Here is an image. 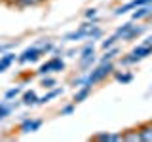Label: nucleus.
<instances>
[{
	"label": "nucleus",
	"instance_id": "obj_1",
	"mask_svg": "<svg viewBox=\"0 0 152 142\" xmlns=\"http://www.w3.org/2000/svg\"><path fill=\"white\" fill-rule=\"evenodd\" d=\"M112 70H114L112 61L101 63V64L97 66V68H93L91 72H89V74L84 78V83H88V85H95L97 82H103V80L107 78V76H110V74H112Z\"/></svg>",
	"mask_w": 152,
	"mask_h": 142
},
{
	"label": "nucleus",
	"instance_id": "obj_2",
	"mask_svg": "<svg viewBox=\"0 0 152 142\" xmlns=\"http://www.w3.org/2000/svg\"><path fill=\"white\" fill-rule=\"evenodd\" d=\"M152 55V46H139L135 47V49H131V53L127 57H124L122 59V64H133V63H139V61H142L145 57Z\"/></svg>",
	"mask_w": 152,
	"mask_h": 142
},
{
	"label": "nucleus",
	"instance_id": "obj_3",
	"mask_svg": "<svg viewBox=\"0 0 152 142\" xmlns=\"http://www.w3.org/2000/svg\"><path fill=\"white\" fill-rule=\"evenodd\" d=\"M63 68H65L63 59H61L59 55H55L53 59H50L48 63H44L40 68H38V74H40V76H46V74H50V72H61Z\"/></svg>",
	"mask_w": 152,
	"mask_h": 142
},
{
	"label": "nucleus",
	"instance_id": "obj_4",
	"mask_svg": "<svg viewBox=\"0 0 152 142\" xmlns=\"http://www.w3.org/2000/svg\"><path fill=\"white\" fill-rule=\"evenodd\" d=\"M42 55H44V53H42L40 46H31V47H27V49L17 57V61H19V63H34V61H38Z\"/></svg>",
	"mask_w": 152,
	"mask_h": 142
},
{
	"label": "nucleus",
	"instance_id": "obj_5",
	"mask_svg": "<svg viewBox=\"0 0 152 142\" xmlns=\"http://www.w3.org/2000/svg\"><path fill=\"white\" fill-rule=\"evenodd\" d=\"M95 27V23H84L82 27L78 28V30H74V32H69V34L65 36V40H69V42H78V40H82V38H88V32H89V28Z\"/></svg>",
	"mask_w": 152,
	"mask_h": 142
},
{
	"label": "nucleus",
	"instance_id": "obj_6",
	"mask_svg": "<svg viewBox=\"0 0 152 142\" xmlns=\"http://www.w3.org/2000/svg\"><path fill=\"white\" fill-rule=\"evenodd\" d=\"M42 127V120H32V117H27L23 120V123L19 125V131L21 133H34Z\"/></svg>",
	"mask_w": 152,
	"mask_h": 142
},
{
	"label": "nucleus",
	"instance_id": "obj_7",
	"mask_svg": "<svg viewBox=\"0 0 152 142\" xmlns=\"http://www.w3.org/2000/svg\"><path fill=\"white\" fill-rule=\"evenodd\" d=\"M146 4H152V0H131V2H127V4H124V6H120L114 13H116V15H124V13H127L129 9L139 8V6H146Z\"/></svg>",
	"mask_w": 152,
	"mask_h": 142
},
{
	"label": "nucleus",
	"instance_id": "obj_8",
	"mask_svg": "<svg viewBox=\"0 0 152 142\" xmlns=\"http://www.w3.org/2000/svg\"><path fill=\"white\" fill-rule=\"evenodd\" d=\"M91 140L97 142H112V140H122V133H97L91 136Z\"/></svg>",
	"mask_w": 152,
	"mask_h": 142
},
{
	"label": "nucleus",
	"instance_id": "obj_9",
	"mask_svg": "<svg viewBox=\"0 0 152 142\" xmlns=\"http://www.w3.org/2000/svg\"><path fill=\"white\" fill-rule=\"evenodd\" d=\"M91 87L93 85H88V83H84V85H80V89L74 93V104H78V102H82V101H86V99L91 95Z\"/></svg>",
	"mask_w": 152,
	"mask_h": 142
},
{
	"label": "nucleus",
	"instance_id": "obj_10",
	"mask_svg": "<svg viewBox=\"0 0 152 142\" xmlns=\"http://www.w3.org/2000/svg\"><path fill=\"white\" fill-rule=\"evenodd\" d=\"M139 131V140L142 142H152V123H145V125L137 127Z\"/></svg>",
	"mask_w": 152,
	"mask_h": 142
},
{
	"label": "nucleus",
	"instance_id": "obj_11",
	"mask_svg": "<svg viewBox=\"0 0 152 142\" xmlns=\"http://www.w3.org/2000/svg\"><path fill=\"white\" fill-rule=\"evenodd\" d=\"M13 61H15V53H10V51H6V53L0 57V74H2L4 70H8Z\"/></svg>",
	"mask_w": 152,
	"mask_h": 142
},
{
	"label": "nucleus",
	"instance_id": "obj_12",
	"mask_svg": "<svg viewBox=\"0 0 152 142\" xmlns=\"http://www.w3.org/2000/svg\"><path fill=\"white\" fill-rule=\"evenodd\" d=\"M152 15V4H146V6H139L137 12H133V21H137V19H145Z\"/></svg>",
	"mask_w": 152,
	"mask_h": 142
},
{
	"label": "nucleus",
	"instance_id": "obj_13",
	"mask_svg": "<svg viewBox=\"0 0 152 142\" xmlns=\"http://www.w3.org/2000/svg\"><path fill=\"white\" fill-rule=\"evenodd\" d=\"M61 93H63V89H61V87H55V89H51L50 93H46L44 97H38V101H36V104H46V102H50L51 99L59 97Z\"/></svg>",
	"mask_w": 152,
	"mask_h": 142
},
{
	"label": "nucleus",
	"instance_id": "obj_14",
	"mask_svg": "<svg viewBox=\"0 0 152 142\" xmlns=\"http://www.w3.org/2000/svg\"><path fill=\"white\" fill-rule=\"evenodd\" d=\"M142 32H145V27H137V25H133L129 30L124 34V40H133V38H137V36H141Z\"/></svg>",
	"mask_w": 152,
	"mask_h": 142
},
{
	"label": "nucleus",
	"instance_id": "obj_15",
	"mask_svg": "<svg viewBox=\"0 0 152 142\" xmlns=\"http://www.w3.org/2000/svg\"><path fill=\"white\" fill-rule=\"evenodd\" d=\"M38 101V95L34 91H25L23 93V99H21V102L25 104V106H31V104H36Z\"/></svg>",
	"mask_w": 152,
	"mask_h": 142
},
{
	"label": "nucleus",
	"instance_id": "obj_16",
	"mask_svg": "<svg viewBox=\"0 0 152 142\" xmlns=\"http://www.w3.org/2000/svg\"><path fill=\"white\" fill-rule=\"evenodd\" d=\"M122 140H127V142H137L139 140V131L137 129H127L122 133Z\"/></svg>",
	"mask_w": 152,
	"mask_h": 142
},
{
	"label": "nucleus",
	"instance_id": "obj_17",
	"mask_svg": "<svg viewBox=\"0 0 152 142\" xmlns=\"http://www.w3.org/2000/svg\"><path fill=\"white\" fill-rule=\"evenodd\" d=\"M95 63V53H89V55H86V57H80V68L86 70V68H89Z\"/></svg>",
	"mask_w": 152,
	"mask_h": 142
},
{
	"label": "nucleus",
	"instance_id": "obj_18",
	"mask_svg": "<svg viewBox=\"0 0 152 142\" xmlns=\"http://www.w3.org/2000/svg\"><path fill=\"white\" fill-rule=\"evenodd\" d=\"M120 53V49L118 47H108V49H104V55L101 57V63H107V61H112L114 57Z\"/></svg>",
	"mask_w": 152,
	"mask_h": 142
},
{
	"label": "nucleus",
	"instance_id": "obj_19",
	"mask_svg": "<svg viewBox=\"0 0 152 142\" xmlns=\"http://www.w3.org/2000/svg\"><path fill=\"white\" fill-rule=\"evenodd\" d=\"M12 110H13L12 104H8V102H0V121H2L4 117H8L10 114H12Z\"/></svg>",
	"mask_w": 152,
	"mask_h": 142
},
{
	"label": "nucleus",
	"instance_id": "obj_20",
	"mask_svg": "<svg viewBox=\"0 0 152 142\" xmlns=\"http://www.w3.org/2000/svg\"><path fill=\"white\" fill-rule=\"evenodd\" d=\"M40 2H44V0H17L15 6H19V8H28V6H38Z\"/></svg>",
	"mask_w": 152,
	"mask_h": 142
},
{
	"label": "nucleus",
	"instance_id": "obj_21",
	"mask_svg": "<svg viewBox=\"0 0 152 142\" xmlns=\"http://www.w3.org/2000/svg\"><path fill=\"white\" fill-rule=\"evenodd\" d=\"M114 76H116V80H118V82H122V83H129L131 80H133V74H131V72H126V74L116 72Z\"/></svg>",
	"mask_w": 152,
	"mask_h": 142
},
{
	"label": "nucleus",
	"instance_id": "obj_22",
	"mask_svg": "<svg viewBox=\"0 0 152 142\" xmlns=\"http://www.w3.org/2000/svg\"><path fill=\"white\" fill-rule=\"evenodd\" d=\"M116 40H120V38H118L116 34H112V36H108V38H107V40H104V42H103V44H101V47H103V49H108V47H112L114 44H116Z\"/></svg>",
	"mask_w": 152,
	"mask_h": 142
},
{
	"label": "nucleus",
	"instance_id": "obj_23",
	"mask_svg": "<svg viewBox=\"0 0 152 142\" xmlns=\"http://www.w3.org/2000/svg\"><path fill=\"white\" fill-rule=\"evenodd\" d=\"M131 27H133V21H129V23H124V25H122V27L116 30V36H118V38H124V34H126V32L129 30Z\"/></svg>",
	"mask_w": 152,
	"mask_h": 142
},
{
	"label": "nucleus",
	"instance_id": "obj_24",
	"mask_svg": "<svg viewBox=\"0 0 152 142\" xmlns=\"http://www.w3.org/2000/svg\"><path fill=\"white\" fill-rule=\"evenodd\" d=\"M101 34H103V32H101V28H99V27H91V28H89V32H88V38H89V40H97Z\"/></svg>",
	"mask_w": 152,
	"mask_h": 142
},
{
	"label": "nucleus",
	"instance_id": "obj_25",
	"mask_svg": "<svg viewBox=\"0 0 152 142\" xmlns=\"http://www.w3.org/2000/svg\"><path fill=\"white\" fill-rule=\"evenodd\" d=\"M19 93H21V87H13V89H10V91H6L4 99H6V101H12V99H15Z\"/></svg>",
	"mask_w": 152,
	"mask_h": 142
},
{
	"label": "nucleus",
	"instance_id": "obj_26",
	"mask_svg": "<svg viewBox=\"0 0 152 142\" xmlns=\"http://www.w3.org/2000/svg\"><path fill=\"white\" fill-rule=\"evenodd\" d=\"M89 53H95V46H93V40H91V44H88V46H86L82 51H80V57H86V55H89Z\"/></svg>",
	"mask_w": 152,
	"mask_h": 142
},
{
	"label": "nucleus",
	"instance_id": "obj_27",
	"mask_svg": "<svg viewBox=\"0 0 152 142\" xmlns=\"http://www.w3.org/2000/svg\"><path fill=\"white\" fill-rule=\"evenodd\" d=\"M53 85H55V78H44V80H42V87L51 89Z\"/></svg>",
	"mask_w": 152,
	"mask_h": 142
},
{
	"label": "nucleus",
	"instance_id": "obj_28",
	"mask_svg": "<svg viewBox=\"0 0 152 142\" xmlns=\"http://www.w3.org/2000/svg\"><path fill=\"white\" fill-rule=\"evenodd\" d=\"M74 112V102L72 104H66V106L61 108V116H69V114H72Z\"/></svg>",
	"mask_w": 152,
	"mask_h": 142
},
{
	"label": "nucleus",
	"instance_id": "obj_29",
	"mask_svg": "<svg viewBox=\"0 0 152 142\" xmlns=\"http://www.w3.org/2000/svg\"><path fill=\"white\" fill-rule=\"evenodd\" d=\"M40 47H42V53H48V51L53 49V44H50V42H44V44H42Z\"/></svg>",
	"mask_w": 152,
	"mask_h": 142
},
{
	"label": "nucleus",
	"instance_id": "obj_30",
	"mask_svg": "<svg viewBox=\"0 0 152 142\" xmlns=\"http://www.w3.org/2000/svg\"><path fill=\"white\" fill-rule=\"evenodd\" d=\"M95 15H97V9H88V12H86V17H95Z\"/></svg>",
	"mask_w": 152,
	"mask_h": 142
},
{
	"label": "nucleus",
	"instance_id": "obj_31",
	"mask_svg": "<svg viewBox=\"0 0 152 142\" xmlns=\"http://www.w3.org/2000/svg\"><path fill=\"white\" fill-rule=\"evenodd\" d=\"M13 44H6V46H0V53H6V51L10 49V47H12Z\"/></svg>",
	"mask_w": 152,
	"mask_h": 142
},
{
	"label": "nucleus",
	"instance_id": "obj_32",
	"mask_svg": "<svg viewBox=\"0 0 152 142\" xmlns=\"http://www.w3.org/2000/svg\"><path fill=\"white\" fill-rule=\"evenodd\" d=\"M2 2H4V4H8V6H15L17 0H2Z\"/></svg>",
	"mask_w": 152,
	"mask_h": 142
},
{
	"label": "nucleus",
	"instance_id": "obj_33",
	"mask_svg": "<svg viewBox=\"0 0 152 142\" xmlns=\"http://www.w3.org/2000/svg\"><path fill=\"white\" fill-rule=\"evenodd\" d=\"M145 46H152V36H148V38H145Z\"/></svg>",
	"mask_w": 152,
	"mask_h": 142
},
{
	"label": "nucleus",
	"instance_id": "obj_34",
	"mask_svg": "<svg viewBox=\"0 0 152 142\" xmlns=\"http://www.w3.org/2000/svg\"><path fill=\"white\" fill-rule=\"evenodd\" d=\"M148 123H152V120H150V121H148Z\"/></svg>",
	"mask_w": 152,
	"mask_h": 142
}]
</instances>
